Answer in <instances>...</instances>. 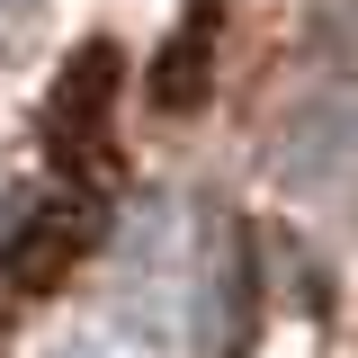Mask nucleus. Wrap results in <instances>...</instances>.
Wrapping results in <instances>:
<instances>
[{
    "instance_id": "f257e3e1",
    "label": "nucleus",
    "mask_w": 358,
    "mask_h": 358,
    "mask_svg": "<svg viewBox=\"0 0 358 358\" xmlns=\"http://www.w3.org/2000/svg\"><path fill=\"white\" fill-rule=\"evenodd\" d=\"M268 171L287 197H341L358 179V90H313L305 108H287V126L268 143Z\"/></svg>"
},
{
    "instance_id": "f03ea898",
    "label": "nucleus",
    "mask_w": 358,
    "mask_h": 358,
    "mask_svg": "<svg viewBox=\"0 0 358 358\" xmlns=\"http://www.w3.org/2000/svg\"><path fill=\"white\" fill-rule=\"evenodd\" d=\"M18 18H36V0H0V27H18Z\"/></svg>"
},
{
    "instance_id": "7ed1b4c3",
    "label": "nucleus",
    "mask_w": 358,
    "mask_h": 358,
    "mask_svg": "<svg viewBox=\"0 0 358 358\" xmlns=\"http://www.w3.org/2000/svg\"><path fill=\"white\" fill-rule=\"evenodd\" d=\"M63 358H108V350H90V341H72V350H63Z\"/></svg>"
}]
</instances>
